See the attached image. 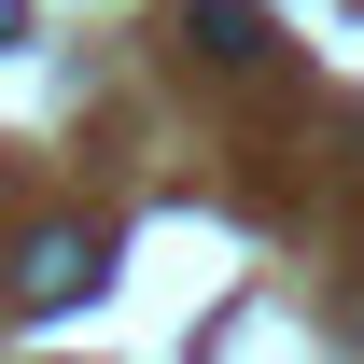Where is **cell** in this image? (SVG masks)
I'll return each mask as SVG.
<instances>
[{"instance_id":"6da1fadb","label":"cell","mask_w":364,"mask_h":364,"mask_svg":"<svg viewBox=\"0 0 364 364\" xmlns=\"http://www.w3.org/2000/svg\"><path fill=\"white\" fill-rule=\"evenodd\" d=\"M14 280H28L43 309H70V294H98V238H85V225H43L28 252H14Z\"/></svg>"},{"instance_id":"3957f363","label":"cell","mask_w":364,"mask_h":364,"mask_svg":"<svg viewBox=\"0 0 364 364\" xmlns=\"http://www.w3.org/2000/svg\"><path fill=\"white\" fill-rule=\"evenodd\" d=\"M14 14H28V0H0V43H14Z\"/></svg>"},{"instance_id":"7a4b0ae2","label":"cell","mask_w":364,"mask_h":364,"mask_svg":"<svg viewBox=\"0 0 364 364\" xmlns=\"http://www.w3.org/2000/svg\"><path fill=\"white\" fill-rule=\"evenodd\" d=\"M196 43L238 70V56H267V28H252V0H196Z\"/></svg>"}]
</instances>
